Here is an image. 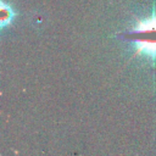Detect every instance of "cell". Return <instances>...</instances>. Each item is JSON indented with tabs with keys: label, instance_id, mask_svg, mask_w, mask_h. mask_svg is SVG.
<instances>
[{
	"label": "cell",
	"instance_id": "obj_1",
	"mask_svg": "<svg viewBox=\"0 0 156 156\" xmlns=\"http://www.w3.org/2000/svg\"><path fill=\"white\" fill-rule=\"evenodd\" d=\"M126 38L133 45L134 54L156 60V13L138 20L133 28L126 32Z\"/></svg>",
	"mask_w": 156,
	"mask_h": 156
},
{
	"label": "cell",
	"instance_id": "obj_2",
	"mask_svg": "<svg viewBox=\"0 0 156 156\" xmlns=\"http://www.w3.org/2000/svg\"><path fill=\"white\" fill-rule=\"evenodd\" d=\"M17 13L11 4H7L5 0L0 1V28L5 29L7 26H11Z\"/></svg>",
	"mask_w": 156,
	"mask_h": 156
}]
</instances>
